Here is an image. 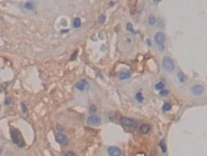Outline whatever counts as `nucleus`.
Masks as SVG:
<instances>
[{
	"mask_svg": "<svg viewBox=\"0 0 207 156\" xmlns=\"http://www.w3.org/2000/svg\"><path fill=\"white\" fill-rule=\"evenodd\" d=\"M140 131H141L142 133L146 134V133H148L150 131V126L148 124H142L141 127H140Z\"/></svg>",
	"mask_w": 207,
	"mask_h": 156,
	"instance_id": "obj_15",
	"label": "nucleus"
},
{
	"mask_svg": "<svg viewBox=\"0 0 207 156\" xmlns=\"http://www.w3.org/2000/svg\"><path fill=\"white\" fill-rule=\"evenodd\" d=\"M159 147L162 149L163 153H166V152H167V145H166V141H165V139H162V141L159 142Z\"/></svg>",
	"mask_w": 207,
	"mask_h": 156,
	"instance_id": "obj_16",
	"label": "nucleus"
},
{
	"mask_svg": "<svg viewBox=\"0 0 207 156\" xmlns=\"http://www.w3.org/2000/svg\"><path fill=\"white\" fill-rule=\"evenodd\" d=\"M120 123L123 126L131 127V128H136L138 126V122L136 120H134V119H131V118H126V117H123V118L120 119Z\"/></svg>",
	"mask_w": 207,
	"mask_h": 156,
	"instance_id": "obj_4",
	"label": "nucleus"
},
{
	"mask_svg": "<svg viewBox=\"0 0 207 156\" xmlns=\"http://www.w3.org/2000/svg\"><path fill=\"white\" fill-rule=\"evenodd\" d=\"M190 92H192V94L194 96H201L204 94L205 87L202 84H194L192 89H190Z\"/></svg>",
	"mask_w": 207,
	"mask_h": 156,
	"instance_id": "obj_5",
	"label": "nucleus"
},
{
	"mask_svg": "<svg viewBox=\"0 0 207 156\" xmlns=\"http://www.w3.org/2000/svg\"><path fill=\"white\" fill-rule=\"evenodd\" d=\"M56 142L58 143L59 145H61V146H63V147H65V146H67L68 143H69V141H68V137L66 135H64V134H62L61 132L57 133L56 134Z\"/></svg>",
	"mask_w": 207,
	"mask_h": 156,
	"instance_id": "obj_7",
	"label": "nucleus"
},
{
	"mask_svg": "<svg viewBox=\"0 0 207 156\" xmlns=\"http://www.w3.org/2000/svg\"><path fill=\"white\" fill-rule=\"evenodd\" d=\"M87 123L89 125L99 126V125L102 124V119H101V117H99V116H97V115H91V116L88 117Z\"/></svg>",
	"mask_w": 207,
	"mask_h": 156,
	"instance_id": "obj_6",
	"label": "nucleus"
},
{
	"mask_svg": "<svg viewBox=\"0 0 207 156\" xmlns=\"http://www.w3.org/2000/svg\"><path fill=\"white\" fill-rule=\"evenodd\" d=\"M165 83L164 82H162V81H159V82H157V83H155V85H154V89H155L156 91H162L163 89H165Z\"/></svg>",
	"mask_w": 207,
	"mask_h": 156,
	"instance_id": "obj_17",
	"label": "nucleus"
},
{
	"mask_svg": "<svg viewBox=\"0 0 207 156\" xmlns=\"http://www.w3.org/2000/svg\"><path fill=\"white\" fill-rule=\"evenodd\" d=\"M154 42H155L156 46L159 48V51H164L165 50V44H166V35L165 32L159 31L154 35Z\"/></svg>",
	"mask_w": 207,
	"mask_h": 156,
	"instance_id": "obj_1",
	"label": "nucleus"
},
{
	"mask_svg": "<svg viewBox=\"0 0 207 156\" xmlns=\"http://www.w3.org/2000/svg\"><path fill=\"white\" fill-rule=\"evenodd\" d=\"M134 98H135V100L140 104L143 103V102L145 101V97H144V95H143V93H142L141 91L137 92L136 94H135V96H134Z\"/></svg>",
	"mask_w": 207,
	"mask_h": 156,
	"instance_id": "obj_11",
	"label": "nucleus"
},
{
	"mask_svg": "<svg viewBox=\"0 0 207 156\" xmlns=\"http://www.w3.org/2000/svg\"><path fill=\"white\" fill-rule=\"evenodd\" d=\"M21 106H22L23 113H27V111H28V109H27V107H26V105H25L24 102H21Z\"/></svg>",
	"mask_w": 207,
	"mask_h": 156,
	"instance_id": "obj_24",
	"label": "nucleus"
},
{
	"mask_svg": "<svg viewBox=\"0 0 207 156\" xmlns=\"http://www.w3.org/2000/svg\"><path fill=\"white\" fill-rule=\"evenodd\" d=\"M64 156H77V155L73 152V151H67V152L64 154Z\"/></svg>",
	"mask_w": 207,
	"mask_h": 156,
	"instance_id": "obj_26",
	"label": "nucleus"
},
{
	"mask_svg": "<svg viewBox=\"0 0 207 156\" xmlns=\"http://www.w3.org/2000/svg\"><path fill=\"white\" fill-rule=\"evenodd\" d=\"M4 103H5V105H9V104L11 103V97H6V98H5V101H4Z\"/></svg>",
	"mask_w": 207,
	"mask_h": 156,
	"instance_id": "obj_25",
	"label": "nucleus"
},
{
	"mask_svg": "<svg viewBox=\"0 0 207 156\" xmlns=\"http://www.w3.org/2000/svg\"><path fill=\"white\" fill-rule=\"evenodd\" d=\"M89 111H90L91 115H94V113L97 111V107H95V105H91V106L89 107Z\"/></svg>",
	"mask_w": 207,
	"mask_h": 156,
	"instance_id": "obj_23",
	"label": "nucleus"
},
{
	"mask_svg": "<svg viewBox=\"0 0 207 156\" xmlns=\"http://www.w3.org/2000/svg\"><path fill=\"white\" fill-rule=\"evenodd\" d=\"M108 153L110 156H121V150L120 148L116 147V146H112L108 149Z\"/></svg>",
	"mask_w": 207,
	"mask_h": 156,
	"instance_id": "obj_9",
	"label": "nucleus"
},
{
	"mask_svg": "<svg viewBox=\"0 0 207 156\" xmlns=\"http://www.w3.org/2000/svg\"><path fill=\"white\" fill-rule=\"evenodd\" d=\"M171 108H172V105H171L169 102H165L164 105H163V111H164V113L169 111V110H171Z\"/></svg>",
	"mask_w": 207,
	"mask_h": 156,
	"instance_id": "obj_18",
	"label": "nucleus"
},
{
	"mask_svg": "<svg viewBox=\"0 0 207 156\" xmlns=\"http://www.w3.org/2000/svg\"><path fill=\"white\" fill-rule=\"evenodd\" d=\"M2 153V149H1V148H0V154Z\"/></svg>",
	"mask_w": 207,
	"mask_h": 156,
	"instance_id": "obj_29",
	"label": "nucleus"
},
{
	"mask_svg": "<svg viewBox=\"0 0 207 156\" xmlns=\"http://www.w3.org/2000/svg\"><path fill=\"white\" fill-rule=\"evenodd\" d=\"M147 22H148V25L149 26H154L156 24V18L154 15H149L147 18Z\"/></svg>",
	"mask_w": 207,
	"mask_h": 156,
	"instance_id": "obj_13",
	"label": "nucleus"
},
{
	"mask_svg": "<svg viewBox=\"0 0 207 156\" xmlns=\"http://www.w3.org/2000/svg\"><path fill=\"white\" fill-rule=\"evenodd\" d=\"M131 76H132V73L130 71H122V72L119 73L118 78H119L120 80H125V79L131 78Z\"/></svg>",
	"mask_w": 207,
	"mask_h": 156,
	"instance_id": "obj_12",
	"label": "nucleus"
},
{
	"mask_svg": "<svg viewBox=\"0 0 207 156\" xmlns=\"http://www.w3.org/2000/svg\"><path fill=\"white\" fill-rule=\"evenodd\" d=\"M56 128H57V129H59V130H63V127H62V126H61V125H59V124L57 125Z\"/></svg>",
	"mask_w": 207,
	"mask_h": 156,
	"instance_id": "obj_28",
	"label": "nucleus"
},
{
	"mask_svg": "<svg viewBox=\"0 0 207 156\" xmlns=\"http://www.w3.org/2000/svg\"><path fill=\"white\" fill-rule=\"evenodd\" d=\"M11 139H13V142L17 145L18 147L22 148V147L25 146V143H24V141H23V137H22V135H21V133H20L19 130L11 129Z\"/></svg>",
	"mask_w": 207,
	"mask_h": 156,
	"instance_id": "obj_2",
	"label": "nucleus"
},
{
	"mask_svg": "<svg viewBox=\"0 0 207 156\" xmlns=\"http://www.w3.org/2000/svg\"><path fill=\"white\" fill-rule=\"evenodd\" d=\"M97 21H99V23H105V21H106V16H105V15H104V14H102V15H101V16H99V20H97Z\"/></svg>",
	"mask_w": 207,
	"mask_h": 156,
	"instance_id": "obj_22",
	"label": "nucleus"
},
{
	"mask_svg": "<svg viewBox=\"0 0 207 156\" xmlns=\"http://www.w3.org/2000/svg\"><path fill=\"white\" fill-rule=\"evenodd\" d=\"M169 95V91L166 90V89H163L162 91H159V96H162V97H167Z\"/></svg>",
	"mask_w": 207,
	"mask_h": 156,
	"instance_id": "obj_20",
	"label": "nucleus"
},
{
	"mask_svg": "<svg viewBox=\"0 0 207 156\" xmlns=\"http://www.w3.org/2000/svg\"><path fill=\"white\" fill-rule=\"evenodd\" d=\"M126 29H128V30L130 32H131V33H136V32H135V29H134V27L132 26L131 23H128V24H126Z\"/></svg>",
	"mask_w": 207,
	"mask_h": 156,
	"instance_id": "obj_21",
	"label": "nucleus"
},
{
	"mask_svg": "<svg viewBox=\"0 0 207 156\" xmlns=\"http://www.w3.org/2000/svg\"><path fill=\"white\" fill-rule=\"evenodd\" d=\"M73 25H74L75 28H79L80 26H81V19L80 18H76L74 20V24Z\"/></svg>",
	"mask_w": 207,
	"mask_h": 156,
	"instance_id": "obj_19",
	"label": "nucleus"
},
{
	"mask_svg": "<svg viewBox=\"0 0 207 156\" xmlns=\"http://www.w3.org/2000/svg\"><path fill=\"white\" fill-rule=\"evenodd\" d=\"M89 87V83L86 79H82V80L78 81L76 84H75V87L77 90L80 91V92H83V91H86Z\"/></svg>",
	"mask_w": 207,
	"mask_h": 156,
	"instance_id": "obj_8",
	"label": "nucleus"
},
{
	"mask_svg": "<svg viewBox=\"0 0 207 156\" xmlns=\"http://www.w3.org/2000/svg\"><path fill=\"white\" fill-rule=\"evenodd\" d=\"M115 116H116V115H115V113H110V116H109V117H110V120H113L114 117H115Z\"/></svg>",
	"mask_w": 207,
	"mask_h": 156,
	"instance_id": "obj_27",
	"label": "nucleus"
},
{
	"mask_svg": "<svg viewBox=\"0 0 207 156\" xmlns=\"http://www.w3.org/2000/svg\"><path fill=\"white\" fill-rule=\"evenodd\" d=\"M163 67L168 73H173L175 71V63L171 57L169 56H165L163 58Z\"/></svg>",
	"mask_w": 207,
	"mask_h": 156,
	"instance_id": "obj_3",
	"label": "nucleus"
},
{
	"mask_svg": "<svg viewBox=\"0 0 207 156\" xmlns=\"http://www.w3.org/2000/svg\"><path fill=\"white\" fill-rule=\"evenodd\" d=\"M21 7L26 11H33L35 9V3L32 2V1H26V2H22L21 3Z\"/></svg>",
	"mask_w": 207,
	"mask_h": 156,
	"instance_id": "obj_10",
	"label": "nucleus"
},
{
	"mask_svg": "<svg viewBox=\"0 0 207 156\" xmlns=\"http://www.w3.org/2000/svg\"><path fill=\"white\" fill-rule=\"evenodd\" d=\"M177 78H178V81L180 83H185V80H186V76L181 71H178V73H177Z\"/></svg>",
	"mask_w": 207,
	"mask_h": 156,
	"instance_id": "obj_14",
	"label": "nucleus"
}]
</instances>
